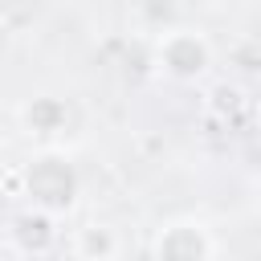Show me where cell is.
Returning a JSON list of instances; mask_svg holds the SVG:
<instances>
[{"label": "cell", "mask_w": 261, "mask_h": 261, "mask_svg": "<svg viewBox=\"0 0 261 261\" xmlns=\"http://www.w3.org/2000/svg\"><path fill=\"white\" fill-rule=\"evenodd\" d=\"M77 192H82V179L73 163L61 155H37L33 163L20 167V196H29V208L37 212L65 216L77 204Z\"/></svg>", "instance_id": "cell-1"}, {"label": "cell", "mask_w": 261, "mask_h": 261, "mask_svg": "<svg viewBox=\"0 0 261 261\" xmlns=\"http://www.w3.org/2000/svg\"><path fill=\"white\" fill-rule=\"evenodd\" d=\"M212 65V41L200 29H167L155 41V69L171 82H200Z\"/></svg>", "instance_id": "cell-2"}, {"label": "cell", "mask_w": 261, "mask_h": 261, "mask_svg": "<svg viewBox=\"0 0 261 261\" xmlns=\"http://www.w3.org/2000/svg\"><path fill=\"white\" fill-rule=\"evenodd\" d=\"M151 261H216V237L192 216L167 220L151 241Z\"/></svg>", "instance_id": "cell-3"}, {"label": "cell", "mask_w": 261, "mask_h": 261, "mask_svg": "<svg viewBox=\"0 0 261 261\" xmlns=\"http://www.w3.org/2000/svg\"><path fill=\"white\" fill-rule=\"evenodd\" d=\"M57 241H61V228H57V216H49V212L24 208L8 220V245L20 257H45L57 249Z\"/></svg>", "instance_id": "cell-4"}, {"label": "cell", "mask_w": 261, "mask_h": 261, "mask_svg": "<svg viewBox=\"0 0 261 261\" xmlns=\"http://www.w3.org/2000/svg\"><path fill=\"white\" fill-rule=\"evenodd\" d=\"M69 249H73L77 261H118V253H122V237H118L114 224H106V220H90V224L73 228Z\"/></svg>", "instance_id": "cell-5"}, {"label": "cell", "mask_w": 261, "mask_h": 261, "mask_svg": "<svg viewBox=\"0 0 261 261\" xmlns=\"http://www.w3.org/2000/svg\"><path fill=\"white\" fill-rule=\"evenodd\" d=\"M20 122H24V130H29V135H57V130H65V122H69V106H65L61 98L41 94V98L24 102Z\"/></svg>", "instance_id": "cell-6"}]
</instances>
